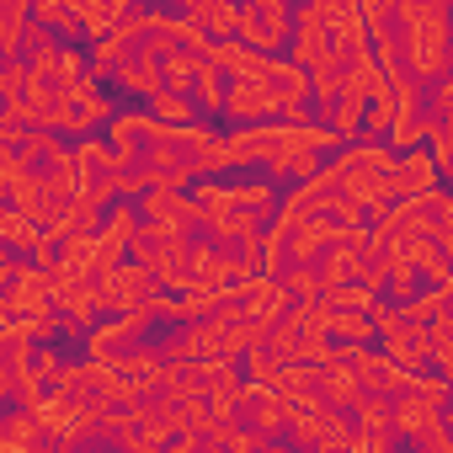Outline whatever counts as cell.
<instances>
[{
	"instance_id": "cell-13",
	"label": "cell",
	"mask_w": 453,
	"mask_h": 453,
	"mask_svg": "<svg viewBox=\"0 0 453 453\" xmlns=\"http://www.w3.org/2000/svg\"><path fill=\"white\" fill-rule=\"evenodd\" d=\"M187 241H192L187 230H160V224H139V241H134L128 262H139V267L155 278V273H160V267H165V262L187 246Z\"/></svg>"
},
{
	"instance_id": "cell-17",
	"label": "cell",
	"mask_w": 453,
	"mask_h": 453,
	"mask_svg": "<svg viewBox=\"0 0 453 453\" xmlns=\"http://www.w3.org/2000/svg\"><path fill=\"white\" fill-rule=\"evenodd\" d=\"M278 187L267 181V176H241V181H230V203L241 208V213H251V219H273V208H278Z\"/></svg>"
},
{
	"instance_id": "cell-14",
	"label": "cell",
	"mask_w": 453,
	"mask_h": 453,
	"mask_svg": "<svg viewBox=\"0 0 453 453\" xmlns=\"http://www.w3.org/2000/svg\"><path fill=\"white\" fill-rule=\"evenodd\" d=\"M112 81H118L128 96H139L144 107L165 91V86H160V59H155V54H144V49H128V54H123V65L112 70Z\"/></svg>"
},
{
	"instance_id": "cell-9",
	"label": "cell",
	"mask_w": 453,
	"mask_h": 453,
	"mask_svg": "<svg viewBox=\"0 0 453 453\" xmlns=\"http://www.w3.org/2000/svg\"><path fill=\"white\" fill-rule=\"evenodd\" d=\"M12 310V320H33V315H49L54 310V288H49V273L38 267V262H22L17 267V278H12V288H6V299H0Z\"/></svg>"
},
{
	"instance_id": "cell-26",
	"label": "cell",
	"mask_w": 453,
	"mask_h": 453,
	"mask_svg": "<svg viewBox=\"0 0 453 453\" xmlns=\"http://www.w3.org/2000/svg\"><path fill=\"white\" fill-rule=\"evenodd\" d=\"M59 368H65V352H59L54 342L33 347V368H27V373H33L38 384H54V379H59Z\"/></svg>"
},
{
	"instance_id": "cell-7",
	"label": "cell",
	"mask_w": 453,
	"mask_h": 453,
	"mask_svg": "<svg viewBox=\"0 0 453 453\" xmlns=\"http://www.w3.org/2000/svg\"><path fill=\"white\" fill-rule=\"evenodd\" d=\"M437 432H448L442 426V405H426L421 395H411V389H400L395 400H389V437L395 442H426V437H437Z\"/></svg>"
},
{
	"instance_id": "cell-4",
	"label": "cell",
	"mask_w": 453,
	"mask_h": 453,
	"mask_svg": "<svg viewBox=\"0 0 453 453\" xmlns=\"http://www.w3.org/2000/svg\"><path fill=\"white\" fill-rule=\"evenodd\" d=\"M155 278L139 267V262H118L112 273L96 278V315H128V310H144L155 299Z\"/></svg>"
},
{
	"instance_id": "cell-10",
	"label": "cell",
	"mask_w": 453,
	"mask_h": 453,
	"mask_svg": "<svg viewBox=\"0 0 453 453\" xmlns=\"http://www.w3.org/2000/svg\"><path fill=\"white\" fill-rule=\"evenodd\" d=\"M235 426H251L257 437L278 442L283 437V400L267 384H246L241 389V405H235Z\"/></svg>"
},
{
	"instance_id": "cell-28",
	"label": "cell",
	"mask_w": 453,
	"mask_h": 453,
	"mask_svg": "<svg viewBox=\"0 0 453 453\" xmlns=\"http://www.w3.org/2000/svg\"><path fill=\"white\" fill-rule=\"evenodd\" d=\"M160 453H203V448H197V437H171Z\"/></svg>"
},
{
	"instance_id": "cell-29",
	"label": "cell",
	"mask_w": 453,
	"mask_h": 453,
	"mask_svg": "<svg viewBox=\"0 0 453 453\" xmlns=\"http://www.w3.org/2000/svg\"><path fill=\"white\" fill-rule=\"evenodd\" d=\"M267 453H299V448H288V442H267Z\"/></svg>"
},
{
	"instance_id": "cell-19",
	"label": "cell",
	"mask_w": 453,
	"mask_h": 453,
	"mask_svg": "<svg viewBox=\"0 0 453 453\" xmlns=\"http://www.w3.org/2000/svg\"><path fill=\"white\" fill-rule=\"evenodd\" d=\"M43 442V421L33 411H12L0 416V453H33Z\"/></svg>"
},
{
	"instance_id": "cell-12",
	"label": "cell",
	"mask_w": 453,
	"mask_h": 453,
	"mask_svg": "<svg viewBox=\"0 0 453 453\" xmlns=\"http://www.w3.org/2000/svg\"><path fill=\"white\" fill-rule=\"evenodd\" d=\"M181 17H187L208 43H235V27H241V6H230V0H187Z\"/></svg>"
},
{
	"instance_id": "cell-8",
	"label": "cell",
	"mask_w": 453,
	"mask_h": 453,
	"mask_svg": "<svg viewBox=\"0 0 453 453\" xmlns=\"http://www.w3.org/2000/svg\"><path fill=\"white\" fill-rule=\"evenodd\" d=\"M219 118H230L235 128H262V123L278 118V102L262 81H230L224 86V112Z\"/></svg>"
},
{
	"instance_id": "cell-3",
	"label": "cell",
	"mask_w": 453,
	"mask_h": 453,
	"mask_svg": "<svg viewBox=\"0 0 453 453\" xmlns=\"http://www.w3.org/2000/svg\"><path fill=\"white\" fill-rule=\"evenodd\" d=\"M150 310H128V315H102L81 342H86V363H112V357H123L128 347H139V342H150Z\"/></svg>"
},
{
	"instance_id": "cell-1",
	"label": "cell",
	"mask_w": 453,
	"mask_h": 453,
	"mask_svg": "<svg viewBox=\"0 0 453 453\" xmlns=\"http://www.w3.org/2000/svg\"><path fill=\"white\" fill-rule=\"evenodd\" d=\"M294 38V6L288 0H246L241 6V27H235V43L262 54V59H278Z\"/></svg>"
},
{
	"instance_id": "cell-23",
	"label": "cell",
	"mask_w": 453,
	"mask_h": 453,
	"mask_svg": "<svg viewBox=\"0 0 453 453\" xmlns=\"http://www.w3.org/2000/svg\"><path fill=\"white\" fill-rule=\"evenodd\" d=\"M347 421L357 432H389V400L384 395H357V405L347 411Z\"/></svg>"
},
{
	"instance_id": "cell-24",
	"label": "cell",
	"mask_w": 453,
	"mask_h": 453,
	"mask_svg": "<svg viewBox=\"0 0 453 453\" xmlns=\"http://www.w3.org/2000/svg\"><path fill=\"white\" fill-rule=\"evenodd\" d=\"M283 326H288V331H299V336H326V304H320V299H304V304H288V315H283Z\"/></svg>"
},
{
	"instance_id": "cell-20",
	"label": "cell",
	"mask_w": 453,
	"mask_h": 453,
	"mask_svg": "<svg viewBox=\"0 0 453 453\" xmlns=\"http://www.w3.org/2000/svg\"><path fill=\"white\" fill-rule=\"evenodd\" d=\"M65 150H70V144H65L59 134H22V144H17V165L38 176V171H49L54 160H65Z\"/></svg>"
},
{
	"instance_id": "cell-27",
	"label": "cell",
	"mask_w": 453,
	"mask_h": 453,
	"mask_svg": "<svg viewBox=\"0 0 453 453\" xmlns=\"http://www.w3.org/2000/svg\"><path fill=\"white\" fill-rule=\"evenodd\" d=\"M411 453H453V448H448V432H437V437H426V442H416Z\"/></svg>"
},
{
	"instance_id": "cell-21",
	"label": "cell",
	"mask_w": 453,
	"mask_h": 453,
	"mask_svg": "<svg viewBox=\"0 0 453 453\" xmlns=\"http://www.w3.org/2000/svg\"><path fill=\"white\" fill-rule=\"evenodd\" d=\"M27 33V0H0V65H17Z\"/></svg>"
},
{
	"instance_id": "cell-22",
	"label": "cell",
	"mask_w": 453,
	"mask_h": 453,
	"mask_svg": "<svg viewBox=\"0 0 453 453\" xmlns=\"http://www.w3.org/2000/svg\"><path fill=\"white\" fill-rule=\"evenodd\" d=\"M144 112H150V118H155L160 128H187V123H203L187 91H160V96H155V102H150Z\"/></svg>"
},
{
	"instance_id": "cell-11",
	"label": "cell",
	"mask_w": 453,
	"mask_h": 453,
	"mask_svg": "<svg viewBox=\"0 0 453 453\" xmlns=\"http://www.w3.org/2000/svg\"><path fill=\"white\" fill-rule=\"evenodd\" d=\"M139 224H160V230H187L197 235V208L187 192H144L139 203Z\"/></svg>"
},
{
	"instance_id": "cell-6",
	"label": "cell",
	"mask_w": 453,
	"mask_h": 453,
	"mask_svg": "<svg viewBox=\"0 0 453 453\" xmlns=\"http://www.w3.org/2000/svg\"><path fill=\"white\" fill-rule=\"evenodd\" d=\"M442 192V171L426 160V150H405L389 165V203H426Z\"/></svg>"
},
{
	"instance_id": "cell-15",
	"label": "cell",
	"mask_w": 453,
	"mask_h": 453,
	"mask_svg": "<svg viewBox=\"0 0 453 453\" xmlns=\"http://www.w3.org/2000/svg\"><path fill=\"white\" fill-rule=\"evenodd\" d=\"M128 17V0H75V33H81V49L107 38L118 22Z\"/></svg>"
},
{
	"instance_id": "cell-25",
	"label": "cell",
	"mask_w": 453,
	"mask_h": 453,
	"mask_svg": "<svg viewBox=\"0 0 453 453\" xmlns=\"http://www.w3.org/2000/svg\"><path fill=\"white\" fill-rule=\"evenodd\" d=\"M197 65H203V59H192V54H181V49L165 54V59H160V86H165V91H187L192 75H197Z\"/></svg>"
},
{
	"instance_id": "cell-5",
	"label": "cell",
	"mask_w": 453,
	"mask_h": 453,
	"mask_svg": "<svg viewBox=\"0 0 453 453\" xmlns=\"http://www.w3.org/2000/svg\"><path fill=\"white\" fill-rule=\"evenodd\" d=\"M134 241H139V208H134V203H107L102 230L91 235V246H96V267L112 273L118 262H128Z\"/></svg>"
},
{
	"instance_id": "cell-2",
	"label": "cell",
	"mask_w": 453,
	"mask_h": 453,
	"mask_svg": "<svg viewBox=\"0 0 453 453\" xmlns=\"http://www.w3.org/2000/svg\"><path fill=\"white\" fill-rule=\"evenodd\" d=\"M224 310H230L235 320H246V326H257V331H273V326L288 315V294H283L278 278L251 273L246 283H235L230 294H224Z\"/></svg>"
},
{
	"instance_id": "cell-16",
	"label": "cell",
	"mask_w": 453,
	"mask_h": 453,
	"mask_svg": "<svg viewBox=\"0 0 453 453\" xmlns=\"http://www.w3.org/2000/svg\"><path fill=\"white\" fill-rule=\"evenodd\" d=\"M326 342H336V347H368L373 342V310H331L326 304Z\"/></svg>"
},
{
	"instance_id": "cell-18",
	"label": "cell",
	"mask_w": 453,
	"mask_h": 453,
	"mask_svg": "<svg viewBox=\"0 0 453 453\" xmlns=\"http://www.w3.org/2000/svg\"><path fill=\"white\" fill-rule=\"evenodd\" d=\"M224 86H230V81H224V75L203 59V65H197V75H192V86H187V96H192V107H197V118H203V123L224 112Z\"/></svg>"
}]
</instances>
